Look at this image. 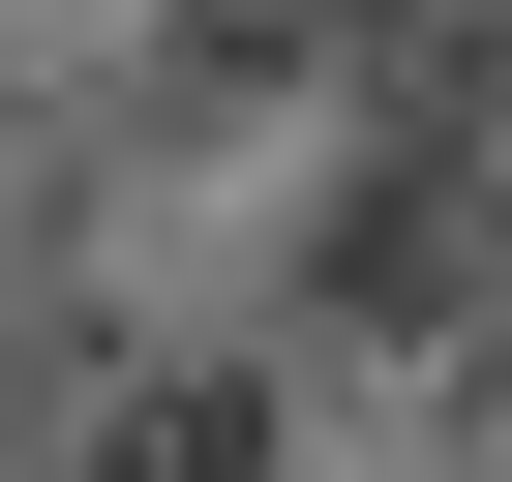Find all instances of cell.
<instances>
[{"mask_svg": "<svg viewBox=\"0 0 512 482\" xmlns=\"http://www.w3.org/2000/svg\"><path fill=\"white\" fill-rule=\"evenodd\" d=\"M91 482H272V392H211V362H181V392H121Z\"/></svg>", "mask_w": 512, "mask_h": 482, "instance_id": "cell-1", "label": "cell"}]
</instances>
